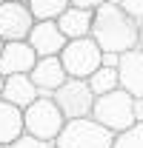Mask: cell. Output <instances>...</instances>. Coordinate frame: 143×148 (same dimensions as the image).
I'll list each match as a JSON object with an SVG mask.
<instances>
[{
    "instance_id": "1",
    "label": "cell",
    "mask_w": 143,
    "mask_h": 148,
    "mask_svg": "<svg viewBox=\"0 0 143 148\" xmlns=\"http://www.w3.org/2000/svg\"><path fill=\"white\" fill-rule=\"evenodd\" d=\"M92 37L103 51H115V54L132 51L140 43V20L132 17L117 0H109L94 9Z\"/></svg>"
},
{
    "instance_id": "2",
    "label": "cell",
    "mask_w": 143,
    "mask_h": 148,
    "mask_svg": "<svg viewBox=\"0 0 143 148\" xmlns=\"http://www.w3.org/2000/svg\"><path fill=\"white\" fill-rule=\"evenodd\" d=\"M92 117L100 125H106L112 134H123V131H129L137 123L135 120V97L126 91V88L109 91V94H103V97L94 100Z\"/></svg>"
},
{
    "instance_id": "3",
    "label": "cell",
    "mask_w": 143,
    "mask_h": 148,
    "mask_svg": "<svg viewBox=\"0 0 143 148\" xmlns=\"http://www.w3.org/2000/svg\"><path fill=\"white\" fill-rule=\"evenodd\" d=\"M115 137L117 134L100 125L94 117H77V120H66V128L60 131L54 143L57 148H112Z\"/></svg>"
},
{
    "instance_id": "4",
    "label": "cell",
    "mask_w": 143,
    "mask_h": 148,
    "mask_svg": "<svg viewBox=\"0 0 143 148\" xmlns=\"http://www.w3.org/2000/svg\"><path fill=\"white\" fill-rule=\"evenodd\" d=\"M23 125L26 134L40 140H57L60 131L66 128V114L54 103V97H37L29 108H23Z\"/></svg>"
},
{
    "instance_id": "5",
    "label": "cell",
    "mask_w": 143,
    "mask_h": 148,
    "mask_svg": "<svg viewBox=\"0 0 143 148\" xmlns=\"http://www.w3.org/2000/svg\"><path fill=\"white\" fill-rule=\"evenodd\" d=\"M57 57L63 60L66 74H69V77H77V80H89V74H94L100 66H103V49L97 46L94 37L69 40L66 49H63Z\"/></svg>"
},
{
    "instance_id": "6",
    "label": "cell",
    "mask_w": 143,
    "mask_h": 148,
    "mask_svg": "<svg viewBox=\"0 0 143 148\" xmlns=\"http://www.w3.org/2000/svg\"><path fill=\"white\" fill-rule=\"evenodd\" d=\"M54 103L60 106V111L66 114V120H77V117H92V108H94V94H92L89 83L86 80H77V77H69L57 91L52 94Z\"/></svg>"
},
{
    "instance_id": "7",
    "label": "cell",
    "mask_w": 143,
    "mask_h": 148,
    "mask_svg": "<svg viewBox=\"0 0 143 148\" xmlns=\"http://www.w3.org/2000/svg\"><path fill=\"white\" fill-rule=\"evenodd\" d=\"M37 20L29 12L26 3H15V0H6L0 3V37L6 43L12 40H29V32Z\"/></svg>"
},
{
    "instance_id": "8",
    "label": "cell",
    "mask_w": 143,
    "mask_h": 148,
    "mask_svg": "<svg viewBox=\"0 0 143 148\" xmlns=\"http://www.w3.org/2000/svg\"><path fill=\"white\" fill-rule=\"evenodd\" d=\"M29 43L37 51V57H57L66 49V34L60 32L57 20H37L29 32Z\"/></svg>"
},
{
    "instance_id": "9",
    "label": "cell",
    "mask_w": 143,
    "mask_h": 148,
    "mask_svg": "<svg viewBox=\"0 0 143 148\" xmlns=\"http://www.w3.org/2000/svg\"><path fill=\"white\" fill-rule=\"evenodd\" d=\"M40 60L37 51L32 49L29 40H12L3 46V54H0V71L6 77L12 74H29L35 69V63Z\"/></svg>"
},
{
    "instance_id": "10",
    "label": "cell",
    "mask_w": 143,
    "mask_h": 148,
    "mask_svg": "<svg viewBox=\"0 0 143 148\" xmlns=\"http://www.w3.org/2000/svg\"><path fill=\"white\" fill-rule=\"evenodd\" d=\"M32 77V83L37 86V91L43 94V97H52L66 80H69V74L63 69V60L60 57H40L35 63V69L29 71Z\"/></svg>"
},
{
    "instance_id": "11",
    "label": "cell",
    "mask_w": 143,
    "mask_h": 148,
    "mask_svg": "<svg viewBox=\"0 0 143 148\" xmlns=\"http://www.w3.org/2000/svg\"><path fill=\"white\" fill-rule=\"evenodd\" d=\"M120 88L132 94V97H143V49H132L120 54Z\"/></svg>"
},
{
    "instance_id": "12",
    "label": "cell",
    "mask_w": 143,
    "mask_h": 148,
    "mask_svg": "<svg viewBox=\"0 0 143 148\" xmlns=\"http://www.w3.org/2000/svg\"><path fill=\"white\" fill-rule=\"evenodd\" d=\"M92 23H94V9H83V6H69L57 17V26L66 34V40L92 37Z\"/></svg>"
},
{
    "instance_id": "13",
    "label": "cell",
    "mask_w": 143,
    "mask_h": 148,
    "mask_svg": "<svg viewBox=\"0 0 143 148\" xmlns=\"http://www.w3.org/2000/svg\"><path fill=\"white\" fill-rule=\"evenodd\" d=\"M0 97L9 100L17 108H29L37 97H40V91H37V86L32 83L29 74H12V77H6V86H3V94Z\"/></svg>"
},
{
    "instance_id": "14",
    "label": "cell",
    "mask_w": 143,
    "mask_h": 148,
    "mask_svg": "<svg viewBox=\"0 0 143 148\" xmlns=\"http://www.w3.org/2000/svg\"><path fill=\"white\" fill-rule=\"evenodd\" d=\"M26 134L23 125V108L12 106L9 100L0 97V145H12L15 140H20Z\"/></svg>"
},
{
    "instance_id": "15",
    "label": "cell",
    "mask_w": 143,
    "mask_h": 148,
    "mask_svg": "<svg viewBox=\"0 0 143 148\" xmlns=\"http://www.w3.org/2000/svg\"><path fill=\"white\" fill-rule=\"evenodd\" d=\"M89 88L94 97H103L109 91H117L120 88V71L115 69V66H100L94 74H89Z\"/></svg>"
},
{
    "instance_id": "16",
    "label": "cell",
    "mask_w": 143,
    "mask_h": 148,
    "mask_svg": "<svg viewBox=\"0 0 143 148\" xmlns=\"http://www.w3.org/2000/svg\"><path fill=\"white\" fill-rule=\"evenodd\" d=\"M26 6L35 14V20H57L72 3L69 0H29Z\"/></svg>"
},
{
    "instance_id": "17",
    "label": "cell",
    "mask_w": 143,
    "mask_h": 148,
    "mask_svg": "<svg viewBox=\"0 0 143 148\" xmlns=\"http://www.w3.org/2000/svg\"><path fill=\"white\" fill-rule=\"evenodd\" d=\"M112 148H143V123H135L129 131L117 134Z\"/></svg>"
},
{
    "instance_id": "18",
    "label": "cell",
    "mask_w": 143,
    "mask_h": 148,
    "mask_svg": "<svg viewBox=\"0 0 143 148\" xmlns=\"http://www.w3.org/2000/svg\"><path fill=\"white\" fill-rule=\"evenodd\" d=\"M9 148H57V143L54 140H40V137H32V134H23Z\"/></svg>"
},
{
    "instance_id": "19",
    "label": "cell",
    "mask_w": 143,
    "mask_h": 148,
    "mask_svg": "<svg viewBox=\"0 0 143 148\" xmlns=\"http://www.w3.org/2000/svg\"><path fill=\"white\" fill-rule=\"evenodd\" d=\"M117 3L123 6V9L132 14V17H137V20L143 23V0H117Z\"/></svg>"
},
{
    "instance_id": "20",
    "label": "cell",
    "mask_w": 143,
    "mask_h": 148,
    "mask_svg": "<svg viewBox=\"0 0 143 148\" xmlns=\"http://www.w3.org/2000/svg\"><path fill=\"white\" fill-rule=\"evenodd\" d=\"M72 6H83V9H97V6H103L109 0H69Z\"/></svg>"
},
{
    "instance_id": "21",
    "label": "cell",
    "mask_w": 143,
    "mask_h": 148,
    "mask_svg": "<svg viewBox=\"0 0 143 148\" xmlns=\"http://www.w3.org/2000/svg\"><path fill=\"white\" fill-rule=\"evenodd\" d=\"M103 66H120V54H115V51H103Z\"/></svg>"
},
{
    "instance_id": "22",
    "label": "cell",
    "mask_w": 143,
    "mask_h": 148,
    "mask_svg": "<svg viewBox=\"0 0 143 148\" xmlns=\"http://www.w3.org/2000/svg\"><path fill=\"white\" fill-rule=\"evenodd\" d=\"M135 120L143 123V97H135Z\"/></svg>"
},
{
    "instance_id": "23",
    "label": "cell",
    "mask_w": 143,
    "mask_h": 148,
    "mask_svg": "<svg viewBox=\"0 0 143 148\" xmlns=\"http://www.w3.org/2000/svg\"><path fill=\"white\" fill-rule=\"evenodd\" d=\"M3 86H6V74L0 71V94H3Z\"/></svg>"
},
{
    "instance_id": "24",
    "label": "cell",
    "mask_w": 143,
    "mask_h": 148,
    "mask_svg": "<svg viewBox=\"0 0 143 148\" xmlns=\"http://www.w3.org/2000/svg\"><path fill=\"white\" fill-rule=\"evenodd\" d=\"M137 49H143V23H140V43H137Z\"/></svg>"
},
{
    "instance_id": "25",
    "label": "cell",
    "mask_w": 143,
    "mask_h": 148,
    "mask_svg": "<svg viewBox=\"0 0 143 148\" xmlns=\"http://www.w3.org/2000/svg\"><path fill=\"white\" fill-rule=\"evenodd\" d=\"M3 46H6V40H3V37H0V54H3Z\"/></svg>"
},
{
    "instance_id": "26",
    "label": "cell",
    "mask_w": 143,
    "mask_h": 148,
    "mask_svg": "<svg viewBox=\"0 0 143 148\" xmlns=\"http://www.w3.org/2000/svg\"><path fill=\"white\" fill-rule=\"evenodd\" d=\"M15 3H29V0H15Z\"/></svg>"
},
{
    "instance_id": "27",
    "label": "cell",
    "mask_w": 143,
    "mask_h": 148,
    "mask_svg": "<svg viewBox=\"0 0 143 148\" xmlns=\"http://www.w3.org/2000/svg\"><path fill=\"white\" fill-rule=\"evenodd\" d=\"M0 148H9V145H0Z\"/></svg>"
},
{
    "instance_id": "28",
    "label": "cell",
    "mask_w": 143,
    "mask_h": 148,
    "mask_svg": "<svg viewBox=\"0 0 143 148\" xmlns=\"http://www.w3.org/2000/svg\"><path fill=\"white\" fill-rule=\"evenodd\" d=\"M0 3H6V0H0Z\"/></svg>"
}]
</instances>
